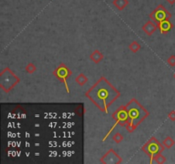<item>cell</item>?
Instances as JSON below:
<instances>
[{"label":"cell","mask_w":175,"mask_h":164,"mask_svg":"<svg viewBox=\"0 0 175 164\" xmlns=\"http://www.w3.org/2000/svg\"><path fill=\"white\" fill-rule=\"evenodd\" d=\"M114 5H116L120 9H121L127 5V0H114Z\"/></svg>","instance_id":"cell-1"},{"label":"cell","mask_w":175,"mask_h":164,"mask_svg":"<svg viewBox=\"0 0 175 164\" xmlns=\"http://www.w3.org/2000/svg\"><path fill=\"white\" fill-rule=\"evenodd\" d=\"M169 4H171V5H173L175 3V0H167Z\"/></svg>","instance_id":"cell-2"}]
</instances>
